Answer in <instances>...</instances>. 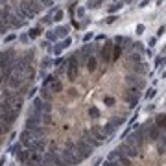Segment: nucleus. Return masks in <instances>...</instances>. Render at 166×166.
I'll list each match as a JSON object with an SVG mask.
<instances>
[{"mask_svg":"<svg viewBox=\"0 0 166 166\" xmlns=\"http://www.w3.org/2000/svg\"><path fill=\"white\" fill-rule=\"evenodd\" d=\"M79 67H81V63H79V59L76 57V54H70L67 57V79L68 81H74V79H78V76H79Z\"/></svg>","mask_w":166,"mask_h":166,"instance_id":"1","label":"nucleus"},{"mask_svg":"<svg viewBox=\"0 0 166 166\" xmlns=\"http://www.w3.org/2000/svg\"><path fill=\"white\" fill-rule=\"evenodd\" d=\"M113 46H114V41H105V43H103V46H100V48H98V52H96V57H98V61H100L103 67L111 63Z\"/></svg>","mask_w":166,"mask_h":166,"instance_id":"2","label":"nucleus"},{"mask_svg":"<svg viewBox=\"0 0 166 166\" xmlns=\"http://www.w3.org/2000/svg\"><path fill=\"white\" fill-rule=\"evenodd\" d=\"M98 44H91V43H85L78 52H74L76 54V57L79 59V63H85V61L91 57V55H96V52H98Z\"/></svg>","mask_w":166,"mask_h":166,"instance_id":"3","label":"nucleus"},{"mask_svg":"<svg viewBox=\"0 0 166 166\" xmlns=\"http://www.w3.org/2000/svg\"><path fill=\"white\" fill-rule=\"evenodd\" d=\"M124 102L127 103V107H137L138 102H140V92L133 87H126V92H124Z\"/></svg>","mask_w":166,"mask_h":166,"instance_id":"4","label":"nucleus"},{"mask_svg":"<svg viewBox=\"0 0 166 166\" xmlns=\"http://www.w3.org/2000/svg\"><path fill=\"white\" fill-rule=\"evenodd\" d=\"M126 68H127V72L129 74H135V76H146L148 74V65L146 63H138V65H126Z\"/></svg>","mask_w":166,"mask_h":166,"instance_id":"5","label":"nucleus"},{"mask_svg":"<svg viewBox=\"0 0 166 166\" xmlns=\"http://www.w3.org/2000/svg\"><path fill=\"white\" fill-rule=\"evenodd\" d=\"M89 135L91 137H94L96 140H100V142H103L105 140V133H103V126H98V124H94V126H91V129H89Z\"/></svg>","mask_w":166,"mask_h":166,"instance_id":"6","label":"nucleus"},{"mask_svg":"<svg viewBox=\"0 0 166 166\" xmlns=\"http://www.w3.org/2000/svg\"><path fill=\"white\" fill-rule=\"evenodd\" d=\"M151 120H153V124L161 129V133H166V113H159Z\"/></svg>","mask_w":166,"mask_h":166,"instance_id":"7","label":"nucleus"},{"mask_svg":"<svg viewBox=\"0 0 166 166\" xmlns=\"http://www.w3.org/2000/svg\"><path fill=\"white\" fill-rule=\"evenodd\" d=\"M114 44H118V46H122L124 50H126V48H131V44H133V39H131V37H126V35H116V37H114Z\"/></svg>","mask_w":166,"mask_h":166,"instance_id":"8","label":"nucleus"},{"mask_svg":"<svg viewBox=\"0 0 166 166\" xmlns=\"http://www.w3.org/2000/svg\"><path fill=\"white\" fill-rule=\"evenodd\" d=\"M98 65H100V61H98V57H96V55H91V57H89L87 61H85V68L89 72H96V68H98Z\"/></svg>","mask_w":166,"mask_h":166,"instance_id":"9","label":"nucleus"},{"mask_svg":"<svg viewBox=\"0 0 166 166\" xmlns=\"http://www.w3.org/2000/svg\"><path fill=\"white\" fill-rule=\"evenodd\" d=\"M48 89H50V92H52V94H57V92L63 91V83L59 81V78H55V79L50 83V85H48Z\"/></svg>","mask_w":166,"mask_h":166,"instance_id":"10","label":"nucleus"},{"mask_svg":"<svg viewBox=\"0 0 166 166\" xmlns=\"http://www.w3.org/2000/svg\"><path fill=\"white\" fill-rule=\"evenodd\" d=\"M54 33L57 35V39H67L68 37V26H63V24H59L57 28L54 30Z\"/></svg>","mask_w":166,"mask_h":166,"instance_id":"11","label":"nucleus"},{"mask_svg":"<svg viewBox=\"0 0 166 166\" xmlns=\"http://www.w3.org/2000/svg\"><path fill=\"white\" fill-rule=\"evenodd\" d=\"M124 55V48L118 46V44H114L113 46V55H111V63H114V61H118L120 57Z\"/></svg>","mask_w":166,"mask_h":166,"instance_id":"12","label":"nucleus"},{"mask_svg":"<svg viewBox=\"0 0 166 166\" xmlns=\"http://www.w3.org/2000/svg\"><path fill=\"white\" fill-rule=\"evenodd\" d=\"M116 131H118V129H116V127H114V126H113V124H111V122L103 124V133H105V137H107V138H113Z\"/></svg>","mask_w":166,"mask_h":166,"instance_id":"13","label":"nucleus"},{"mask_svg":"<svg viewBox=\"0 0 166 166\" xmlns=\"http://www.w3.org/2000/svg\"><path fill=\"white\" fill-rule=\"evenodd\" d=\"M41 98H43L44 102H48V103H52L54 94L50 92V89H48V87H41Z\"/></svg>","mask_w":166,"mask_h":166,"instance_id":"14","label":"nucleus"},{"mask_svg":"<svg viewBox=\"0 0 166 166\" xmlns=\"http://www.w3.org/2000/svg\"><path fill=\"white\" fill-rule=\"evenodd\" d=\"M28 159H30V150H20L19 153H17V161H19L20 164H26Z\"/></svg>","mask_w":166,"mask_h":166,"instance_id":"15","label":"nucleus"},{"mask_svg":"<svg viewBox=\"0 0 166 166\" xmlns=\"http://www.w3.org/2000/svg\"><path fill=\"white\" fill-rule=\"evenodd\" d=\"M120 150L118 148H114V150H111L109 151V155H107V161H118V157H120Z\"/></svg>","mask_w":166,"mask_h":166,"instance_id":"16","label":"nucleus"},{"mask_svg":"<svg viewBox=\"0 0 166 166\" xmlns=\"http://www.w3.org/2000/svg\"><path fill=\"white\" fill-rule=\"evenodd\" d=\"M41 33H43V30H41V28H33V30L28 31V37H30V39H37Z\"/></svg>","mask_w":166,"mask_h":166,"instance_id":"17","label":"nucleus"},{"mask_svg":"<svg viewBox=\"0 0 166 166\" xmlns=\"http://www.w3.org/2000/svg\"><path fill=\"white\" fill-rule=\"evenodd\" d=\"M20 150H22V144H20V142H15V144H11V148H9V153H11V155H17Z\"/></svg>","mask_w":166,"mask_h":166,"instance_id":"18","label":"nucleus"},{"mask_svg":"<svg viewBox=\"0 0 166 166\" xmlns=\"http://www.w3.org/2000/svg\"><path fill=\"white\" fill-rule=\"evenodd\" d=\"M63 15H65V11H63V9H55V11H54V19H52V20H55V22H61Z\"/></svg>","mask_w":166,"mask_h":166,"instance_id":"19","label":"nucleus"},{"mask_svg":"<svg viewBox=\"0 0 166 166\" xmlns=\"http://www.w3.org/2000/svg\"><path fill=\"white\" fill-rule=\"evenodd\" d=\"M118 162H120L122 166H131V162H133V161H131L129 157H126V155H120V157H118Z\"/></svg>","mask_w":166,"mask_h":166,"instance_id":"20","label":"nucleus"},{"mask_svg":"<svg viewBox=\"0 0 166 166\" xmlns=\"http://www.w3.org/2000/svg\"><path fill=\"white\" fill-rule=\"evenodd\" d=\"M166 65V55H157L155 57V67H164Z\"/></svg>","mask_w":166,"mask_h":166,"instance_id":"21","label":"nucleus"},{"mask_svg":"<svg viewBox=\"0 0 166 166\" xmlns=\"http://www.w3.org/2000/svg\"><path fill=\"white\" fill-rule=\"evenodd\" d=\"M89 116H91V118H98V116H100V109L98 107H89Z\"/></svg>","mask_w":166,"mask_h":166,"instance_id":"22","label":"nucleus"},{"mask_svg":"<svg viewBox=\"0 0 166 166\" xmlns=\"http://www.w3.org/2000/svg\"><path fill=\"white\" fill-rule=\"evenodd\" d=\"M100 4H102V0H89V2H87V8L96 9V8H100Z\"/></svg>","mask_w":166,"mask_h":166,"instance_id":"23","label":"nucleus"},{"mask_svg":"<svg viewBox=\"0 0 166 166\" xmlns=\"http://www.w3.org/2000/svg\"><path fill=\"white\" fill-rule=\"evenodd\" d=\"M41 48H43V50H46V52H52V43L50 41H41Z\"/></svg>","mask_w":166,"mask_h":166,"instance_id":"24","label":"nucleus"},{"mask_svg":"<svg viewBox=\"0 0 166 166\" xmlns=\"http://www.w3.org/2000/svg\"><path fill=\"white\" fill-rule=\"evenodd\" d=\"M155 94H157V89L151 87V89H148V92H146V96H144V98H146V100H151V98H155Z\"/></svg>","mask_w":166,"mask_h":166,"instance_id":"25","label":"nucleus"},{"mask_svg":"<svg viewBox=\"0 0 166 166\" xmlns=\"http://www.w3.org/2000/svg\"><path fill=\"white\" fill-rule=\"evenodd\" d=\"M103 103H105L107 107H113L114 105V98L113 96H103Z\"/></svg>","mask_w":166,"mask_h":166,"instance_id":"26","label":"nucleus"},{"mask_svg":"<svg viewBox=\"0 0 166 166\" xmlns=\"http://www.w3.org/2000/svg\"><path fill=\"white\" fill-rule=\"evenodd\" d=\"M55 39H57V35L54 33V30H48V31H46V41H50V43H54Z\"/></svg>","mask_w":166,"mask_h":166,"instance_id":"27","label":"nucleus"},{"mask_svg":"<svg viewBox=\"0 0 166 166\" xmlns=\"http://www.w3.org/2000/svg\"><path fill=\"white\" fill-rule=\"evenodd\" d=\"M50 65H52V59H50V57H44L43 61H41V67H43V70H44V68H48Z\"/></svg>","mask_w":166,"mask_h":166,"instance_id":"28","label":"nucleus"},{"mask_svg":"<svg viewBox=\"0 0 166 166\" xmlns=\"http://www.w3.org/2000/svg\"><path fill=\"white\" fill-rule=\"evenodd\" d=\"M15 39H17V35H15V33H9V35L4 39V43H6V44H9V43H13Z\"/></svg>","mask_w":166,"mask_h":166,"instance_id":"29","label":"nucleus"},{"mask_svg":"<svg viewBox=\"0 0 166 166\" xmlns=\"http://www.w3.org/2000/svg\"><path fill=\"white\" fill-rule=\"evenodd\" d=\"M120 8H122V4H120V2H116V4H113V6L109 8V13H114V11H118Z\"/></svg>","mask_w":166,"mask_h":166,"instance_id":"30","label":"nucleus"},{"mask_svg":"<svg viewBox=\"0 0 166 166\" xmlns=\"http://www.w3.org/2000/svg\"><path fill=\"white\" fill-rule=\"evenodd\" d=\"M39 2L43 4L44 8H52V6H54V0H39Z\"/></svg>","mask_w":166,"mask_h":166,"instance_id":"31","label":"nucleus"},{"mask_svg":"<svg viewBox=\"0 0 166 166\" xmlns=\"http://www.w3.org/2000/svg\"><path fill=\"white\" fill-rule=\"evenodd\" d=\"M103 166H122L118 161H105L103 162Z\"/></svg>","mask_w":166,"mask_h":166,"instance_id":"32","label":"nucleus"},{"mask_svg":"<svg viewBox=\"0 0 166 166\" xmlns=\"http://www.w3.org/2000/svg\"><path fill=\"white\" fill-rule=\"evenodd\" d=\"M116 19H118V17H116V15H109V17L105 19V22H107V24H113V22H114V20H116Z\"/></svg>","mask_w":166,"mask_h":166,"instance_id":"33","label":"nucleus"},{"mask_svg":"<svg viewBox=\"0 0 166 166\" xmlns=\"http://www.w3.org/2000/svg\"><path fill=\"white\" fill-rule=\"evenodd\" d=\"M94 35H92V31H89V33H85V37H83V41H85V43H89V41H91Z\"/></svg>","mask_w":166,"mask_h":166,"instance_id":"34","label":"nucleus"},{"mask_svg":"<svg viewBox=\"0 0 166 166\" xmlns=\"http://www.w3.org/2000/svg\"><path fill=\"white\" fill-rule=\"evenodd\" d=\"M78 17H79V19L85 17V8H78Z\"/></svg>","mask_w":166,"mask_h":166,"instance_id":"35","label":"nucleus"},{"mask_svg":"<svg viewBox=\"0 0 166 166\" xmlns=\"http://www.w3.org/2000/svg\"><path fill=\"white\" fill-rule=\"evenodd\" d=\"M164 31H166V26H161V28H159V31H157V35H159V37H162V35H164Z\"/></svg>","mask_w":166,"mask_h":166,"instance_id":"36","label":"nucleus"},{"mask_svg":"<svg viewBox=\"0 0 166 166\" xmlns=\"http://www.w3.org/2000/svg\"><path fill=\"white\" fill-rule=\"evenodd\" d=\"M35 92H37V89H30V92L26 94V98H33V94H35Z\"/></svg>","mask_w":166,"mask_h":166,"instance_id":"37","label":"nucleus"},{"mask_svg":"<svg viewBox=\"0 0 166 166\" xmlns=\"http://www.w3.org/2000/svg\"><path fill=\"white\" fill-rule=\"evenodd\" d=\"M155 43H157V39H155V37L148 39V46H155Z\"/></svg>","mask_w":166,"mask_h":166,"instance_id":"38","label":"nucleus"},{"mask_svg":"<svg viewBox=\"0 0 166 166\" xmlns=\"http://www.w3.org/2000/svg\"><path fill=\"white\" fill-rule=\"evenodd\" d=\"M137 33H144V24H138L137 26Z\"/></svg>","mask_w":166,"mask_h":166,"instance_id":"39","label":"nucleus"},{"mask_svg":"<svg viewBox=\"0 0 166 166\" xmlns=\"http://www.w3.org/2000/svg\"><path fill=\"white\" fill-rule=\"evenodd\" d=\"M96 41H98V43H100V41H103V43H105L107 37H105V35H98V37H96Z\"/></svg>","mask_w":166,"mask_h":166,"instance_id":"40","label":"nucleus"},{"mask_svg":"<svg viewBox=\"0 0 166 166\" xmlns=\"http://www.w3.org/2000/svg\"><path fill=\"white\" fill-rule=\"evenodd\" d=\"M155 107H157V105H155V103H150V105L146 107V111H155Z\"/></svg>","mask_w":166,"mask_h":166,"instance_id":"41","label":"nucleus"},{"mask_svg":"<svg viewBox=\"0 0 166 166\" xmlns=\"http://www.w3.org/2000/svg\"><path fill=\"white\" fill-rule=\"evenodd\" d=\"M102 162H103V159H96V161H94V164H92V166H100Z\"/></svg>","mask_w":166,"mask_h":166,"instance_id":"42","label":"nucleus"},{"mask_svg":"<svg viewBox=\"0 0 166 166\" xmlns=\"http://www.w3.org/2000/svg\"><path fill=\"white\" fill-rule=\"evenodd\" d=\"M150 2H148V0H142V2H140V8H146V6H148Z\"/></svg>","mask_w":166,"mask_h":166,"instance_id":"43","label":"nucleus"},{"mask_svg":"<svg viewBox=\"0 0 166 166\" xmlns=\"http://www.w3.org/2000/svg\"><path fill=\"white\" fill-rule=\"evenodd\" d=\"M28 39H30L28 35H22V37H20V41H22V43H28Z\"/></svg>","mask_w":166,"mask_h":166,"instance_id":"44","label":"nucleus"},{"mask_svg":"<svg viewBox=\"0 0 166 166\" xmlns=\"http://www.w3.org/2000/svg\"><path fill=\"white\" fill-rule=\"evenodd\" d=\"M6 164V157H0V166H4Z\"/></svg>","mask_w":166,"mask_h":166,"instance_id":"45","label":"nucleus"},{"mask_svg":"<svg viewBox=\"0 0 166 166\" xmlns=\"http://www.w3.org/2000/svg\"><path fill=\"white\" fill-rule=\"evenodd\" d=\"M9 166H15V162H11V164H9Z\"/></svg>","mask_w":166,"mask_h":166,"instance_id":"46","label":"nucleus"},{"mask_svg":"<svg viewBox=\"0 0 166 166\" xmlns=\"http://www.w3.org/2000/svg\"><path fill=\"white\" fill-rule=\"evenodd\" d=\"M54 2H55V0H54Z\"/></svg>","mask_w":166,"mask_h":166,"instance_id":"47","label":"nucleus"}]
</instances>
